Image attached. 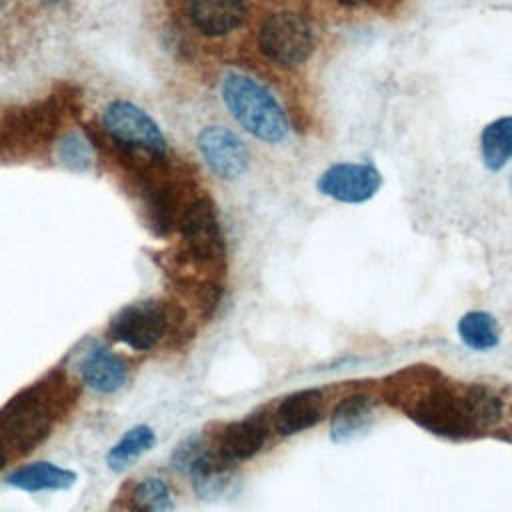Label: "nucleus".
Instances as JSON below:
<instances>
[{
    "label": "nucleus",
    "mask_w": 512,
    "mask_h": 512,
    "mask_svg": "<svg viewBox=\"0 0 512 512\" xmlns=\"http://www.w3.org/2000/svg\"><path fill=\"white\" fill-rule=\"evenodd\" d=\"M394 386L408 388L394 390L390 398L396 400L398 406L412 418L420 428L450 440L470 438L476 430L466 410L464 392L454 390L448 382L442 380V374L424 366V382L412 386L408 382H398L394 378Z\"/></svg>",
    "instance_id": "obj_1"
},
{
    "label": "nucleus",
    "mask_w": 512,
    "mask_h": 512,
    "mask_svg": "<svg viewBox=\"0 0 512 512\" xmlns=\"http://www.w3.org/2000/svg\"><path fill=\"white\" fill-rule=\"evenodd\" d=\"M222 100L230 116L254 138L276 144L288 136L290 124L278 100L254 78L232 72L222 82Z\"/></svg>",
    "instance_id": "obj_2"
},
{
    "label": "nucleus",
    "mask_w": 512,
    "mask_h": 512,
    "mask_svg": "<svg viewBox=\"0 0 512 512\" xmlns=\"http://www.w3.org/2000/svg\"><path fill=\"white\" fill-rule=\"evenodd\" d=\"M258 48L278 66L302 64L314 50L312 26L298 12H274L260 26Z\"/></svg>",
    "instance_id": "obj_3"
},
{
    "label": "nucleus",
    "mask_w": 512,
    "mask_h": 512,
    "mask_svg": "<svg viewBox=\"0 0 512 512\" xmlns=\"http://www.w3.org/2000/svg\"><path fill=\"white\" fill-rule=\"evenodd\" d=\"M106 132L124 146L162 156L166 152V140L158 124L138 106L116 100L108 104L102 116Z\"/></svg>",
    "instance_id": "obj_4"
},
{
    "label": "nucleus",
    "mask_w": 512,
    "mask_h": 512,
    "mask_svg": "<svg viewBox=\"0 0 512 512\" xmlns=\"http://www.w3.org/2000/svg\"><path fill=\"white\" fill-rule=\"evenodd\" d=\"M382 184V174L372 162H336L328 166L316 182L322 196L344 204L370 200Z\"/></svg>",
    "instance_id": "obj_5"
},
{
    "label": "nucleus",
    "mask_w": 512,
    "mask_h": 512,
    "mask_svg": "<svg viewBox=\"0 0 512 512\" xmlns=\"http://www.w3.org/2000/svg\"><path fill=\"white\" fill-rule=\"evenodd\" d=\"M166 326V312L160 304L138 302L122 308L114 316L110 332L118 342L130 346L132 350L144 352L160 342V338L166 332Z\"/></svg>",
    "instance_id": "obj_6"
},
{
    "label": "nucleus",
    "mask_w": 512,
    "mask_h": 512,
    "mask_svg": "<svg viewBox=\"0 0 512 512\" xmlns=\"http://www.w3.org/2000/svg\"><path fill=\"white\" fill-rule=\"evenodd\" d=\"M182 238L198 260L214 262L224 256V236L214 204L208 198L194 200L182 216Z\"/></svg>",
    "instance_id": "obj_7"
},
{
    "label": "nucleus",
    "mask_w": 512,
    "mask_h": 512,
    "mask_svg": "<svg viewBox=\"0 0 512 512\" xmlns=\"http://www.w3.org/2000/svg\"><path fill=\"white\" fill-rule=\"evenodd\" d=\"M198 150L208 168L226 180L246 172L250 154L246 144L224 126H208L198 134Z\"/></svg>",
    "instance_id": "obj_8"
},
{
    "label": "nucleus",
    "mask_w": 512,
    "mask_h": 512,
    "mask_svg": "<svg viewBox=\"0 0 512 512\" xmlns=\"http://www.w3.org/2000/svg\"><path fill=\"white\" fill-rule=\"evenodd\" d=\"M268 438V422L264 416L252 414L242 420L230 422L222 428L214 450L226 458L228 462L236 464L242 460L252 458L258 454Z\"/></svg>",
    "instance_id": "obj_9"
},
{
    "label": "nucleus",
    "mask_w": 512,
    "mask_h": 512,
    "mask_svg": "<svg viewBox=\"0 0 512 512\" xmlns=\"http://www.w3.org/2000/svg\"><path fill=\"white\" fill-rule=\"evenodd\" d=\"M324 398L316 388L296 390L284 396L274 412V426L282 436L300 434L322 420Z\"/></svg>",
    "instance_id": "obj_10"
},
{
    "label": "nucleus",
    "mask_w": 512,
    "mask_h": 512,
    "mask_svg": "<svg viewBox=\"0 0 512 512\" xmlns=\"http://www.w3.org/2000/svg\"><path fill=\"white\" fill-rule=\"evenodd\" d=\"M184 4L194 28L206 36L232 32L246 14L244 0H184Z\"/></svg>",
    "instance_id": "obj_11"
},
{
    "label": "nucleus",
    "mask_w": 512,
    "mask_h": 512,
    "mask_svg": "<svg viewBox=\"0 0 512 512\" xmlns=\"http://www.w3.org/2000/svg\"><path fill=\"white\" fill-rule=\"evenodd\" d=\"M82 380L96 392H116L124 386L128 370L122 358L112 354L106 348L90 350L80 366Z\"/></svg>",
    "instance_id": "obj_12"
},
{
    "label": "nucleus",
    "mask_w": 512,
    "mask_h": 512,
    "mask_svg": "<svg viewBox=\"0 0 512 512\" xmlns=\"http://www.w3.org/2000/svg\"><path fill=\"white\" fill-rule=\"evenodd\" d=\"M372 398L366 394H350L342 398L330 416V436L334 442H346L370 426Z\"/></svg>",
    "instance_id": "obj_13"
},
{
    "label": "nucleus",
    "mask_w": 512,
    "mask_h": 512,
    "mask_svg": "<svg viewBox=\"0 0 512 512\" xmlns=\"http://www.w3.org/2000/svg\"><path fill=\"white\" fill-rule=\"evenodd\" d=\"M8 484L20 490L38 492V490H62L76 482V474L72 470L54 466L50 462H34L22 466L8 474Z\"/></svg>",
    "instance_id": "obj_14"
},
{
    "label": "nucleus",
    "mask_w": 512,
    "mask_h": 512,
    "mask_svg": "<svg viewBox=\"0 0 512 512\" xmlns=\"http://www.w3.org/2000/svg\"><path fill=\"white\" fill-rule=\"evenodd\" d=\"M482 162L490 172H498L512 158V116L488 122L480 132Z\"/></svg>",
    "instance_id": "obj_15"
},
{
    "label": "nucleus",
    "mask_w": 512,
    "mask_h": 512,
    "mask_svg": "<svg viewBox=\"0 0 512 512\" xmlns=\"http://www.w3.org/2000/svg\"><path fill=\"white\" fill-rule=\"evenodd\" d=\"M464 402L468 416L472 420V426L476 432L492 428L502 418V400L500 396L484 386V384H468L462 388Z\"/></svg>",
    "instance_id": "obj_16"
},
{
    "label": "nucleus",
    "mask_w": 512,
    "mask_h": 512,
    "mask_svg": "<svg viewBox=\"0 0 512 512\" xmlns=\"http://www.w3.org/2000/svg\"><path fill=\"white\" fill-rule=\"evenodd\" d=\"M458 336L470 350L486 352L498 346L500 334H498V322L492 314L482 310L466 312L458 320Z\"/></svg>",
    "instance_id": "obj_17"
},
{
    "label": "nucleus",
    "mask_w": 512,
    "mask_h": 512,
    "mask_svg": "<svg viewBox=\"0 0 512 512\" xmlns=\"http://www.w3.org/2000/svg\"><path fill=\"white\" fill-rule=\"evenodd\" d=\"M156 442L154 430L150 426H134L128 432H124V436L110 448L108 452V466L112 470H122L126 466H130V462H134L142 452L150 450Z\"/></svg>",
    "instance_id": "obj_18"
},
{
    "label": "nucleus",
    "mask_w": 512,
    "mask_h": 512,
    "mask_svg": "<svg viewBox=\"0 0 512 512\" xmlns=\"http://www.w3.org/2000/svg\"><path fill=\"white\" fill-rule=\"evenodd\" d=\"M130 504L134 512H168L172 508L170 488L162 478H144L132 490Z\"/></svg>",
    "instance_id": "obj_19"
},
{
    "label": "nucleus",
    "mask_w": 512,
    "mask_h": 512,
    "mask_svg": "<svg viewBox=\"0 0 512 512\" xmlns=\"http://www.w3.org/2000/svg\"><path fill=\"white\" fill-rule=\"evenodd\" d=\"M208 446L204 444V440L200 436H188L172 454V466L180 472H190V468L194 466V462L204 454Z\"/></svg>",
    "instance_id": "obj_20"
},
{
    "label": "nucleus",
    "mask_w": 512,
    "mask_h": 512,
    "mask_svg": "<svg viewBox=\"0 0 512 512\" xmlns=\"http://www.w3.org/2000/svg\"><path fill=\"white\" fill-rule=\"evenodd\" d=\"M62 158L68 166L82 168L84 164H88L90 152H88V146L78 136H68L62 146Z\"/></svg>",
    "instance_id": "obj_21"
},
{
    "label": "nucleus",
    "mask_w": 512,
    "mask_h": 512,
    "mask_svg": "<svg viewBox=\"0 0 512 512\" xmlns=\"http://www.w3.org/2000/svg\"><path fill=\"white\" fill-rule=\"evenodd\" d=\"M342 6H360V4H364L366 0H338Z\"/></svg>",
    "instance_id": "obj_22"
},
{
    "label": "nucleus",
    "mask_w": 512,
    "mask_h": 512,
    "mask_svg": "<svg viewBox=\"0 0 512 512\" xmlns=\"http://www.w3.org/2000/svg\"><path fill=\"white\" fill-rule=\"evenodd\" d=\"M4 462H6V454H4V450H2V446H0V468L4 466Z\"/></svg>",
    "instance_id": "obj_23"
},
{
    "label": "nucleus",
    "mask_w": 512,
    "mask_h": 512,
    "mask_svg": "<svg viewBox=\"0 0 512 512\" xmlns=\"http://www.w3.org/2000/svg\"><path fill=\"white\" fill-rule=\"evenodd\" d=\"M50 2H60V0H50Z\"/></svg>",
    "instance_id": "obj_24"
},
{
    "label": "nucleus",
    "mask_w": 512,
    "mask_h": 512,
    "mask_svg": "<svg viewBox=\"0 0 512 512\" xmlns=\"http://www.w3.org/2000/svg\"><path fill=\"white\" fill-rule=\"evenodd\" d=\"M0 2H2V0H0Z\"/></svg>",
    "instance_id": "obj_25"
}]
</instances>
